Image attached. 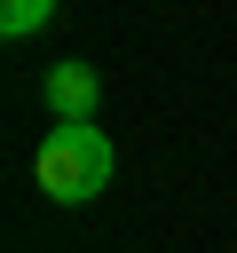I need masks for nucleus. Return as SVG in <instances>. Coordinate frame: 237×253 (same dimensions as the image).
Returning a JSON list of instances; mask_svg holds the SVG:
<instances>
[{
  "instance_id": "f257e3e1",
  "label": "nucleus",
  "mask_w": 237,
  "mask_h": 253,
  "mask_svg": "<svg viewBox=\"0 0 237 253\" xmlns=\"http://www.w3.org/2000/svg\"><path fill=\"white\" fill-rule=\"evenodd\" d=\"M111 166H118V150L103 126H47V142L32 158V174L55 206H87L95 190H111Z\"/></svg>"
},
{
  "instance_id": "f03ea898",
  "label": "nucleus",
  "mask_w": 237,
  "mask_h": 253,
  "mask_svg": "<svg viewBox=\"0 0 237 253\" xmlns=\"http://www.w3.org/2000/svg\"><path fill=\"white\" fill-rule=\"evenodd\" d=\"M40 95H47V111L63 119V126H95V63H55L47 79H40Z\"/></svg>"
},
{
  "instance_id": "7ed1b4c3",
  "label": "nucleus",
  "mask_w": 237,
  "mask_h": 253,
  "mask_svg": "<svg viewBox=\"0 0 237 253\" xmlns=\"http://www.w3.org/2000/svg\"><path fill=\"white\" fill-rule=\"evenodd\" d=\"M47 16H55V0H0V32H8V40H24V32H40Z\"/></svg>"
}]
</instances>
